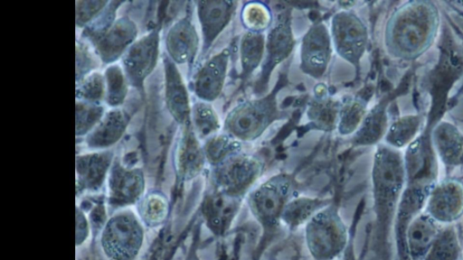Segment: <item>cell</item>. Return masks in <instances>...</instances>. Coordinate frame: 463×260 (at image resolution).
Wrapping results in <instances>:
<instances>
[{
	"label": "cell",
	"mask_w": 463,
	"mask_h": 260,
	"mask_svg": "<svg viewBox=\"0 0 463 260\" xmlns=\"http://www.w3.org/2000/svg\"><path fill=\"white\" fill-rule=\"evenodd\" d=\"M440 27V13L435 3L407 1L388 17L383 30V47L392 59L413 60L435 42Z\"/></svg>",
	"instance_id": "cell-1"
},
{
	"label": "cell",
	"mask_w": 463,
	"mask_h": 260,
	"mask_svg": "<svg viewBox=\"0 0 463 260\" xmlns=\"http://www.w3.org/2000/svg\"><path fill=\"white\" fill-rule=\"evenodd\" d=\"M406 182L403 151L383 143L377 144L373 156L371 184L373 209L379 220L396 216Z\"/></svg>",
	"instance_id": "cell-2"
},
{
	"label": "cell",
	"mask_w": 463,
	"mask_h": 260,
	"mask_svg": "<svg viewBox=\"0 0 463 260\" xmlns=\"http://www.w3.org/2000/svg\"><path fill=\"white\" fill-rule=\"evenodd\" d=\"M284 117L279 106L278 92L273 90L236 104L225 115L222 131L242 144L252 143Z\"/></svg>",
	"instance_id": "cell-3"
},
{
	"label": "cell",
	"mask_w": 463,
	"mask_h": 260,
	"mask_svg": "<svg viewBox=\"0 0 463 260\" xmlns=\"http://www.w3.org/2000/svg\"><path fill=\"white\" fill-rule=\"evenodd\" d=\"M304 238L314 260H335L346 251L348 228L334 202L307 222L304 227Z\"/></svg>",
	"instance_id": "cell-4"
},
{
	"label": "cell",
	"mask_w": 463,
	"mask_h": 260,
	"mask_svg": "<svg viewBox=\"0 0 463 260\" xmlns=\"http://www.w3.org/2000/svg\"><path fill=\"white\" fill-rule=\"evenodd\" d=\"M297 181L293 174L277 172L259 184L245 198L252 218L264 230H271L280 224L281 214L295 195Z\"/></svg>",
	"instance_id": "cell-5"
},
{
	"label": "cell",
	"mask_w": 463,
	"mask_h": 260,
	"mask_svg": "<svg viewBox=\"0 0 463 260\" xmlns=\"http://www.w3.org/2000/svg\"><path fill=\"white\" fill-rule=\"evenodd\" d=\"M144 224L137 214L125 209L103 225L99 244L109 260H135L145 240Z\"/></svg>",
	"instance_id": "cell-6"
},
{
	"label": "cell",
	"mask_w": 463,
	"mask_h": 260,
	"mask_svg": "<svg viewBox=\"0 0 463 260\" xmlns=\"http://www.w3.org/2000/svg\"><path fill=\"white\" fill-rule=\"evenodd\" d=\"M329 32L335 53L359 73L369 46V31L364 20L351 9L340 10L331 17Z\"/></svg>",
	"instance_id": "cell-7"
},
{
	"label": "cell",
	"mask_w": 463,
	"mask_h": 260,
	"mask_svg": "<svg viewBox=\"0 0 463 260\" xmlns=\"http://www.w3.org/2000/svg\"><path fill=\"white\" fill-rule=\"evenodd\" d=\"M262 171L260 160L242 151L212 167L211 184L229 196L245 200Z\"/></svg>",
	"instance_id": "cell-8"
},
{
	"label": "cell",
	"mask_w": 463,
	"mask_h": 260,
	"mask_svg": "<svg viewBox=\"0 0 463 260\" xmlns=\"http://www.w3.org/2000/svg\"><path fill=\"white\" fill-rule=\"evenodd\" d=\"M296 43L292 10L285 8L276 14L266 32L265 56L255 87L258 92L266 90L273 71L292 54Z\"/></svg>",
	"instance_id": "cell-9"
},
{
	"label": "cell",
	"mask_w": 463,
	"mask_h": 260,
	"mask_svg": "<svg viewBox=\"0 0 463 260\" xmlns=\"http://www.w3.org/2000/svg\"><path fill=\"white\" fill-rule=\"evenodd\" d=\"M334 51L329 27L323 21L313 23L301 39L299 70L311 79H321L329 68Z\"/></svg>",
	"instance_id": "cell-10"
},
{
	"label": "cell",
	"mask_w": 463,
	"mask_h": 260,
	"mask_svg": "<svg viewBox=\"0 0 463 260\" xmlns=\"http://www.w3.org/2000/svg\"><path fill=\"white\" fill-rule=\"evenodd\" d=\"M423 211L441 227L455 226L463 218V181L439 179L430 189Z\"/></svg>",
	"instance_id": "cell-11"
},
{
	"label": "cell",
	"mask_w": 463,
	"mask_h": 260,
	"mask_svg": "<svg viewBox=\"0 0 463 260\" xmlns=\"http://www.w3.org/2000/svg\"><path fill=\"white\" fill-rule=\"evenodd\" d=\"M160 34L153 29L137 39L122 59V68L130 86L142 89L159 59Z\"/></svg>",
	"instance_id": "cell-12"
},
{
	"label": "cell",
	"mask_w": 463,
	"mask_h": 260,
	"mask_svg": "<svg viewBox=\"0 0 463 260\" xmlns=\"http://www.w3.org/2000/svg\"><path fill=\"white\" fill-rule=\"evenodd\" d=\"M106 182L108 203L117 209L137 204L145 195L143 171L137 167L125 166L116 159Z\"/></svg>",
	"instance_id": "cell-13"
},
{
	"label": "cell",
	"mask_w": 463,
	"mask_h": 260,
	"mask_svg": "<svg viewBox=\"0 0 463 260\" xmlns=\"http://www.w3.org/2000/svg\"><path fill=\"white\" fill-rule=\"evenodd\" d=\"M239 6L233 0H201L195 10L201 30V56L205 57L232 21Z\"/></svg>",
	"instance_id": "cell-14"
},
{
	"label": "cell",
	"mask_w": 463,
	"mask_h": 260,
	"mask_svg": "<svg viewBox=\"0 0 463 260\" xmlns=\"http://www.w3.org/2000/svg\"><path fill=\"white\" fill-rule=\"evenodd\" d=\"M231 49L226 47L204 60L193 77L192 88L202 101L213 103L222 95L228 76Z\"/></svg>",
	"instance_id": "cell-15"
},
{
	"label": "cell",
	"mask_w": 463,
	"mask_h": 260,
	"mask_svg": "<svg viewBox=\"0 0 463 260\" xmlns=\"http://www.w3.org/2000/svg\"><path fill=\"white\" fill-rule=\"evenodd\" d=\"M138 29L128 16L117 18L92 43L93 50L105 64H113L137 40Z\"/></svg>",
	"instance_id": "cell-16"
},
{
	"label": "cell",
	"mask_w": 463,
	"mask_h": 260,
	"mask_svg": "<svg viewBox=\"0 0 463 260\" xmlns=\"http://www.w3.org/2000/svg\"><path fill=\"white\" fill-rule=\"evenodd\" d=\"M244 199L229 196L211 186L202 202V214L210 231L224 236L233 225Z\"/></svg>",
	"instance_id": "cell-17"
},
{
	"label": "cell",
	"mask_w": 463,
	"mask_h": 260,
	"mask_svg": "<svg viewBox=\"0 0 463 260\" xmlns=\"http://www.w3.org/2000/svg\"><path fill=\"white\" fill-rule=\"evenodd\" d=\"M200 36L189 14L169 27L165 40L167 56L177 65L192 66L200 50Z\"/></svg>",
	"instance_id": "cell-18"
},
{
	"label": "cell",
	"mask_w": 463,
	"mask_h": 260,
	"mask_svg": "<svg viewBox=\"0 0 463 260\" xmlns=\"http://www.w3.org/2000/svg\"><path fill=\"white\" fill-rule=\"evenodd\" d=\"M174 164L180 181H190L197 178L208 164L203 142L196 135L191 123L182 126Z\"/></svg>",
	"instance_id": "cell-19"
},
{
	"label": "cell",
	"mask_w": 463,
	"mask_h": 260,
	"mask_svg": "<svg viewBox=\"0 0 463 260\" xmlns=\"http://www.w3.org/2000/svg\"><path fill=\"white\" fill-rule=\"evenodd\" d=\"M111 150H97L76 156V190L79 192L99 191L107 181L114 162Z\"/></svg>",
	"instance_id": "cell-20"
},
{
	"label": "cell",
	"mask_w": 463,
	"mask_h": 260,
	"mask_svg": "<svg viewBox=\"0 0 463 260\" xmlns=\"http://www.w3.org/2000/svg\"><path fill=\"white\" fill-rule=\"evenodd\" d=\"M340 106L341 99L330 94L327 85L317 83L305 111L308 127L323 133L336 131Z\"/></svg>",
	"instance_id": "cell-21"
},
{
	"label": "cell",
	"mask_w": 463,
	"mask_h": 260,
	"mask_svg": "<svg viewBox=\"0 0 463 260\" xmlns=\"http://www.w3.org/2000/svg\"><path fill=\"white\" fill-rule=\"evenodd\" d=\"M165 102L167 111L179 125L191 123L192 103L188 88L177 65L164 58Z\"/></svg>",
	"instance_id": "cell-22"
},
{
	"label": "cell",
	"mask_w": 463,
	"mask_h": 260,
	"mask_svg": "<svg viewBox=\"0 0 463 260\" xmlns=\"http://www.w3.org/2000/svg\"><path fill=\"white\" fill-rule=\"evenodd\" d=\"M441 228L424 211L417 214L407 223L403 229V241L411 260L423 259Z\"/></svg>",
	"instance_id": "cell-23"
},
{
	"label": "cell",
	"mask_w": 463,
	"mask_h": 260,
	"mask_svg": "<svg viewBox=\"0 0 463 260\" xmlns=\"http://www.w3.org/2000/svg\"><path fill=\"white\" fill-rule=\"evenodd\" d=\"M130 115L121 107L107 111L94 129L89 133L85 144L90 149L107 150L123 136L129 124Z\"/></svg>",
	"instance_id": "cell-24"
},
{
	"label": "cell",
	"mask_w": 463,
	"mask_h": 260,
	"mask_svg": "<svg viewBox=\"0 0 463 260\" xmlns=\"http://www.w3.org/2000/svg\"><path fill=\"white\" fill-rule=\"evenodd\" d=\"M430 144L440 164L458 165L463 157V134L451 122L439 121L430 135Z\"/></svg>",
	"instance_id": "cell-25"
},
{
	"label": "cell",
	"mask_w": 463,
	"mask_h": 260,
	"mask_svg": "<svg viewBox=\"0 0 463 260\" xmlns=\"http://www.w3.org/2000/svg\"><path fill=\"white\" fill-rule=\"evenodd\" d=\"M388 101L381 99L370 107L357 131L351 136L354 146H376L383 143L388 129Z\"/></svg>",
	"instance_id": "cell-26"
},
{
	"label": "cell",
	"mask_w": 463,
	"mask_h": 260,
	"mask_svg": "<svg viewBox=\"0 0 463 260\" xmlns=\"http://www.w3.org/2000/svg\"><path fill=\"white\" fill-rule=\"evenodd\" d=\"M330 203L328 198L295 195L287 203L280 217V224L291 231L298 230Z\"/></svg>",
	"instance_id": "cell-27"
},
{
	"label": "cell",
	"mask_w": 463,
	"mask_h": 260,
	"mask_svg": "<svg viewBox=\"0 0 463 260\" xmlns=\"http://www.w3.org/2000/svg\"><path fill=\"white\" fill-rule=\"evenodd\" d=\"M265 32L244 31L238 46L240 76L247 80L261 67L265 56Z\"/></svg>",
	"instance_id": "cell-28"
},
{
	"label": "cell",
	"mask_w": 463,
	"mask_h": 260,
	"mask_svg": "<svg viewBox=\"0 0 463 260\" xmlns=\"http://www.w3.org/2000/svg\"><path fill=\"white\" fill-rule=\"evenodd\" d=\"M424 119L420 114L402 115L391 121L383 144L404 151L420 136Z\"/></svg>",
	"instance_id": "cell-29"
},
{
	"label": "cell",
	"mask_w": 463,
	"mask_h": 260,
	"mask_svg": "<svg viewBox=\"0 0 463 260\" xmlns=\"http://www.w3.org/2000/svg\"><path fill=\"white\" fill-rule=\"evenodd\" d=\"M367 99L359 95L341 99L336 132L341 136H352L362 124L368 109Z\"/></svg>",
	"instance_id": "cell-30"
},
{
	"label": "cell",
	"mask_w": 463,
	"mask_h": 260,
	"mask_svg": "<svg viewBox=\"0 0 463 260\" xmlns=\"http://www.w3.org/2000/svg\"><path fill=\"white\" fill-rule=\"evenodd\" d=\"M191 125L202 142L222 131V122L214 107L199 99L192 103Z\"/></svg>",
	"instance_id": "cell-31"
},
{
	"label": "cell",
	"mask_w": 463,
	"mask_h": 260,
	"mask_svg": "<svg viewBox=\"0 0 463 260\" xmlns=\"http://www.w3.org/2000/svg\"><path fill=\"white\" fill-rule=\"evenodd\" d=\"M463 246L455 226L442 227L422 260H461Z\"/></svg>",
	"instance_id": "cell-32"
},
{
	"label": "cell",
	"mask_w": 463,
	"mask_h": 260,
	"mask_svg": "<svg viewBox=\"0 0 463 260\" xmlns=\"http://www.w3.org/2000/svg\"><path fill=\"white\" fill-rule=\"evenodd\" d=\"M137 216L144 226L155 228L163 225L169 214V203L166 197L154 191L144 195L137 205Z\"/></svg>",
	"instance_id": "cell-33"
},
{
	"label": "cell",
	"mask_w": 463,
	"mask_h": 260,
	"mask_svg": "<svg viewBox=\"0 0 463 260\" xmlns=\"http://www.w3.org/2000/svg\"><path fill=\"white\" fill-rule=\"evenodd\" d=\"M208 165L214 167L242 152V143L222 131L203 142Z\"/></svg>",
	"instance_id": "cell-34"
},
{
	"label": "cell",
	"mask_w": 463,
	"mask_h": 260,
	"mask_svg": "<svg viewBox=\"0 0 463 260\" xmlns=\"http://www.w3.org/2000/svg\"><path fill=\"white\" fill-rule=\"evenodd\" d=\"M106 85L105 101L111 108L119 107L126 100L128 93L129 82L118 64H110L104 70Z\"/></svg>",
	"instance_id": "cell-35"
},
{
	"label": "cell",
	"mask_w": 463,
	"mask_h": 260,
	"mask_svg": "<svg viewBox=\"0 0 463 260\" xmlns=\"http://www.w3.org/2000/svg\"><path fill=\"white\" fill-rule=\"evenodd\" d=\"M273 20L271 10L262 2H247L241 11V22L245 31L264 32L269 29Z\"/></svg>",
	"instance_id": "cell-36"
},
{
	"label": "cell",
	"mask_w": 463,
	"mask_h": 260,
	"mask_svg": "<svg viewBox=\"0 0 463 260\" xmlns=\"http://www.w3.org/2000/svg\"><path fill=\"white\" fill-rule=\"evenodd\" d=\"M105 107L100 104L76 100V136H86L103 117Z\"/></svg>",
	"instance_id": "cell-37"
},
{
	"label": "cell",
	"mask_w": 463,
	"mask_h": 260,
	"mask_svg": "<svg viewBox=\"0 0 463 260\" xmlns=\"http://www.w3.org/2000/svg\"><path fill=\"white\" fill-rule=\"evenodd\" d=\"M105 79L99 71L95 70L77 82L76 98L78 100L99 104L105 100Z\"/></svg>",
	"instance_id": "cell-38"
},
{
	"label": "cell",
	"mask_w": 463,
	"mask_h": 260,
	"mask_svg": "<svg viewBox=\"0 0 463 260\" xmlns=\"http://www.w3.org/2000/svg\"><path fill=\"white\" fill-rule=\"evenodd\" d=\"M99 58L92 52L89 45L82 41L76 43V82L95 71Z\"/></svg>",
	"instance_id": "cell-39"
},
{
	"label": "cell",
	"mask_w": 463,
	"mask_h": 260,
	"mask_svg": "<svg viewBox=\"0 0 463 260\" xmlns=\"http://www.w3.org/2000/svg\"><path fill=\"white\" fill-rule=\"evenodd\" d=\"M109 2L103 0H77L76 1V25L78 28L88 26L94 21L96 15L106 8Z\"/></svg>",
	"instance_id": "cell-40"
},
{
	"label": "cell",
	"mask_w": 463,
	"mask_h": 260,
	"mask_svg": "<svg viewBox=\"0 0 463 260\" xmlns=\"http://www.w3.org/2000/svg\"><path fill=\"white\" fill-rule=\"evenodd\" d=\"M90 235V223L86 214L76 209V246H81L88 239Z\"/></svg>",
	"instance_id": "cell-41"
},
{
	"label": "cell",
	"mask_w": 463,
	"mask_h": 260,
	"mask_svg": "<svg viewBox=\"0 0 463 260\" xmlns=\"http://www.w3.org/2000/svg\"><path fill=\"white\" fill-rule=\"evenodd\" d=\"M345 260H354V257L351 251H348L347 254H345Z\"/></svg>",
	"instance_id": "cell-42"
},
{
	"label": "cell",
	"mask_w": 463,
	"mask_h": 260,
	"mask_svg": "<svg viewBox=\"0 0 463 260\" xmlns=\"http://www.w3.org/2000/svg\"><path fill=\"white\" fill-rule=\"evenodd\" d=\"M461 260H463V255H462V258H461Z\"/></svg>",
	"instance_id": "cell-43"
}]
</instances>
